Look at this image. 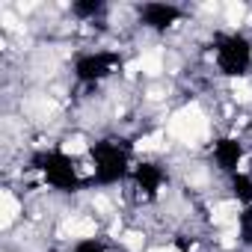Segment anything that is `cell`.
<instances>
[{
  "label": "cell",
  "mask_w": 252,
  "mask_h": 252,
  "mask_svg": "<svg viewBox=\"0 0 252 252\" xmlns=\"http://www.w3.org/2000/svg\"><path fill=\"white\" fill-rule=\"evenodd\" d=\"M246 12H249V6H246V3H225V6H222V24L228 27V33L243 30Z\"/></svg>",
  "instance_id": "cell-1"
}]
</instances>
